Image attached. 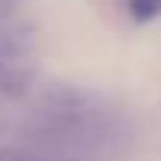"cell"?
Returning <instances> with one entry per match:
<instances>
[{"label": "cell", "instance_id": "obj_2", "mask_svg": "<svg viewBox=\"0 0 161 161\" xmlns=\"http://www.w3.org/2000/svg\"><path fill=\"white\" fill-rule=\"evenodd\" d=\"M130 16L136 22H152L161 16V0H130Z\"/></svg>", "mask_w": 161, "mask_h": 161}, {"label": "cell", "instance_id": "obj_1", "mask_svg": "<svg viewBox=\"0 0 161 161\" xmlns=\"http://www.w3.org/2000/svg\"><path fill=\"white\" fill-rule=\"evenodd\" d=\"M35 136H38L35 142H41L57 161H73V158L92 161L117 145V120L92 108V101L82 95L60 92L41 111Z\"/></svg>", "mask_w": 161, "mask_h": 161}, {"label": "cell", "instance_id": "obj_3", "mask_svg": "<svg viewBox=\"0 0 161 161\" xmlns=\"http://www.w3.org/2000/svg\"><path fill=\"white\" fill-rule=\"evenodd\" d=\"M0 161H57V158L35 152V148H7V152H0Z\"/></svg>", "mask_w": 161, "mask_h": 161}]
</instances>
